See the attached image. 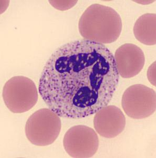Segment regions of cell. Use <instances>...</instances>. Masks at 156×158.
<instances>
[{"label":"cell","instance_id":"1","mask_svg":"<svg viewBox=\"0 0 156 158\" xmlns=\"http://www.w3.org/2000/svg\"><path fill=\"white\" fill-rule=\"evenodd\" d=\"M119 80L110 51L83 40L62 45L52 54L42 72L38 92L59 117L79 119L107 106Z\"/></svg>","mask_w":156,"mask_h":158},{"label":"cell","instance_id":"2","mask_svg":"<svg viewBox=\"0 0 156 158\" xmlns=\"http://www.w3.org/2000/svg\"><path fill=\"white\" fill-rule=\"evenodd\" d=\"M122 28L120 15L112 7L99 4L88 6L79 19V33L85 40L101 44L116 41Z\"/></svg>","mask_w":156,"mask_h":158},{"label":"cell","instance_id":"3","mask_svg":"<svg viewBox=\"0 0 156 158\" xmlns=\"http://www.w3.org/2000/svg\"><path fill=\"white\" fill-rule=\"evenodd\" d=\"M61 128L59 115L49 108H43L29 117L25 124V135L35 146H49L58 139Z\"/></svg>","mask_w":156,"mask_h":158},{"label":"cell","instance_id":"4","mask_svg":"<svg viewBox=\"0 0 156 158\" xmlns=\"http://www.w3.org/2000/svg\"><path fill=\"white\" fill-rule=\"evenodd\" d=\"M2 97L10 111L22 113L35 106L38 94L36 85L32 80L24 76H15L5 83Z\"/></svg>","mask_w":156,"mask_h":158},{"label":"cell","instance_id":"5","mask_svg":"<svg viewBox=\"0 0 156 158\" xmlns=\"http://www.w3.org/2000/svg\"><path fill=\"white\" fill-rule=\"evenodd\" d=\"M122 106L125 113L131 118H147L156 111V91L145 85H133L122 94Z\"/></svg>","mask_w":156,"mask_h":158},{"label":"cell","instance_id":"6","mask_svg":"<svg viewBox=\"0 0 156 158\" xmlns=\"http://www.w3.org/2000/svg\"><path fill=\"white\" fill-rule=\"evenodd\" d=\"M99 144L97 133L84 125L72 127L63 139L65 150L72 158H91L97 152Z\"/></svg>","mask_w":156,"mask_h":158},{"label":"cell","instance_id":"7","mask_svg":"<svg viewBox=\"0 0 156 158\" xmlns=\"http://www.w3.org/2000/svg\"><path fill=\"white\" fill-rule=\"evenodd\" d=\"M114 56L119 75L125 79L137 76L145 63L143 51L132 43H125L119 47Z\"/></svg>","mask_w":156,"mask_h":158},{"label":"cell","instance_id":"8","mask_svg":"<svg viewBox=\"0 0 156 158\" xmlns=\"http://www.w3.org/2000/svg\"><path fill=\"white\" fill-rule=\"evenodd\" d=\"M126 117L120 109L115 106H106L98 110L94 118V127L101 137L114 138L124 131Z\"/></svg>","mask_w":156,"mask_h":158},{"label":"cell","instance_id":"9","mask_svg":"<svg viewBox=\"0 0 156 158\" xmlns=\"http://www.w3.org/2000/svg\"><path fill=\"white\" fill-rule=\"evenodd\" d=\"M134 34L140 43L147 45L156 43V15L146 13L140 16L134 26Z\"/></svg>","mask_w":156,"mask_h":158},{"label":"cell","instance_id":"10","mask_svg":"<svg viewBox=\"0 0 156 158\" xmlns=\"http://www.w3.org/2000/svg\"><path fill=\"white\" fill-rule=\"evenodd\" d=\"M49 2L56 9L65 11L70 9L75 6L77 1H50Z\"/></svg>","mask_w":156,"mask_h":158},{"label":"cell","instance_id":"11","mask_svg":"<svg viewBox=\"0 0 156 158\" xmlns=\"http://www.w3.org/2000/svg\"><path fill=\"white\" fill-rule=\"evenodd\" d=\"M147 78L151 84L156 86V62L151 65L147 71Z\"/></svg>","mask_w":156,"mask_h":158}]
</instances>
